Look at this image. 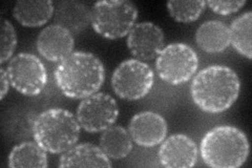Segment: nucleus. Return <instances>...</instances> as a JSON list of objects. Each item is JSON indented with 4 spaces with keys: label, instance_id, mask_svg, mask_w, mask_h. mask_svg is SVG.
Segmentation results:
<instances>
[{
    "label": "nucleus",
    "instance_id": "6",
    "mask_svg": "<svg viewBox=\"0 0 252 168\" xmlns=\"http://www.w3.org/2000/svg\"><path fill=\"white\" fill-rule=\"evenodd\" d=\"M199 67L198 54L186 43H170L156 58L159 77L171 85H179L190 80Z\"/></svg>",
    "mask_w": 252,
    "mask_h": 168
},
{
    "label": "nucleus",
    "instance_id": "22",
    "mask_svg": "<svg viewBox=\"0 0 252 168\" xmlns=\"http://www.w3.org/2000/svg\"><path fill=\"white\" fill-rule=\"evenodd\" d=\"M167 10L172 19L178 22H192L198 20L205 11L206 1L195 0V1H173L167 2Z\"/></svg>",
    "mask_w": 252,
    "mask_h": 168
},
{
    "label": "nucleus",
    "instance_id": "7",
    "mask_svg": "<svg viewBox=\"0 0 252 168\" xmlns=\"http://www.w3.org/2000/svg\"><path fill=\"white\" fill-rule=\"evenodd\" d=\"M155 82L154 70L144 61L127 59L114 70L112 87L120 98L136 101L152 91Z\"/></svg>",
    "mask_w": 252,
    "mask_h": 168
},
{
    "label": "nucleus",
    "instance_id": "1",
    "mask_svg": "<svg viewBox=\"0 0 252 168\" xmlns=\"http://www.w3.org/2000/svg\"><path fill=\"white\" fill-rule=\"evenodd\" d=\"M241 82L238 74L226 66H210L192 80V101L205 113L219 114L229 109L238 100Z\"/></svg>",
    "mask_w": 252,
    "mask_h": 168
},
{
    "label": "nucleus",
    "instance_id": "3",
    "mask_svg": "<svg viewBox=\"0 0 252 168\" xmlns=\"http://www.w3.org/2000/svg\"><path fill=\"white\" fill-rule=\"evenodd\" d=\"M249 149L245 133L235 126L220 125L204 134L200 153L209 167L238 168L246 162Z\"/></svg>",
    "mask_w": 252,
    "mask_h": 168
},
{
    "label": "nucleus",
    "instance_id": "18",
    "mask_svg": "<svg viewBox=\"0 0 252 168\" xmlns=\"http://www.w3.org/2000/svg\"><path fill=\"white\" fill-rule=\"evenodd\" d=\"M132 143L128 131L117 124L102 132L99 138L100 148L112 160H122L127 157L132 149Z\"/></svg>",
    "mask_w": 252,
    "mask_h": 168
},
{
    "label": "nucleus",
    "instance_id": "9",
    "mask_svg": "<svg viewBox=\"0 0 252 168\" xmlns=\"http://www.w3.org/2000/svg\"><path fill=\"white\" fill-rule=\"evenodd\" d=\"M119 117V107L116 100L107 94L96 93L79 103L77 121L88 133H101L115 124Z\"/></svg>",
    "mask_w": 252,
    "mask_h": 168
},
{
    "label": "nucleus",
    "instance_id": "4",
    "mask_svg": "<svg viewBox=\"0 0 252 168\" xmlns=\"http://www.w3.org/2000/svg\"><path fill=\"white\" fill-rule=\"evenodd\" d=\"M80 133L81 127L77 118L64 108H49L34 120V140L49 154L64 153L77 144Z\"/></svg>",
    "mask_w": 252,
    "mask_h": 168
},
{
    "label": "nucleus",
    "instance_id": "25",
    "mask_svg": "<svg viewBox=\"0 0 252 168\" xmlns=\"http://www.w3.org/2000/svg\"><path fill=\"white\" fill-rule=\"evenodd\" d=\"M0 81H1V92H0V99L3 100L4 97L6 96V94L9 93V89H10V80L9 77H7V73L6 69L1 67L0 68Z\"/></svg>",
    "mask_w": 252,
    "mask_h": 168
},
{
    "label": "nucleus",
    "instance_id": "8",
    "mask_svg": "<svg viewBox=\"0 0 252 168\" xmlns=\"http://www.w3.org/2000/svg\"><path fill=\"white\" fill-rule=\"evenodd\" d=\"M5 69L11 85L25 96L40 95L47 83L45 66L34 54L20 53L13 56Z\"/></svg>",
    "mask_w": 252,
    "mask_h": 168
},
{
    "label": "nucleus",
    "instance_id": "12",
    "mask_svg": "<svg viewBox=\"0 0 252 168\" xmlns=\"http://www.w3.org/2000/svg\"><path fill=\"white\" fill-rule=\"evenodd\" d=\"M128 133L133 143L142 147L159 145L166 138L167 122L155 111H142L133 116L128 123Z\"/></svg>",
    "mask_w": 252,
    "mask_h": 168
},
{
    "label": "nucleus",
    "instance_id": "13",
    "mask_svg": "<svg viewBox=\"0 0 252 168\" xmlns=\"http://www.w3.org/2000/svg\"><path fill=\"white\" fill-rule=\"evenodd\" d=\"M36 46L44 59L59 63L73 53L75 40L68 30L54 23L39 33Z\"/></svg>",
    "mask_w": 252,
    "mask_h": 168
},
{
    "label": "nucleus",
    "instance_id": "21",
    "mask_svg": "<svg viewBox=\"0 0 252 168\" xmlns=\"http://www.w3.org/2000/svg\"><path fill=\"white\" fill-rule=\"evenodd\" d=\"M35 117L36 116L30 111H22L19 109H14L7 113V117H4L3 123L7 137L20 140L28 139L33 135Z\"/></svg>",
    "mask_w": 252,
    "mask_h": 168
},
{
    "label": "nucleus",
    "instance_id": "17",
    "mask_svg": "<svg viewBox=\"0 0 252 168\" xmlns=\"http://www.w3.org/2000/svg\"><path fill=\"white\" fill-rule=\"evenodd\" d=\"M195 42L208 54L223 53L230 45L229 28L219 20L205 21L195 32Z\"/></svg>",
    "mask_w": 252,
    "mask_h": 168
},
{
    "label": "nucleus",
    "instance_id": "16",
    "mask_svg": "<svg viewBox=\"0 0 252 168\" xmlns=\"http://www.w3.org/2000/svg\"><path fill=\"white\" fill-rule=\"evenodd\" d=\"M55 13L52 0H20L13 7V16L21 26L38 28L50 21Z\"/></svg>",
    "mask_w": 252,
    "mask_h": 168
},
{
    "label": "nucleus",
    "instance_id": "15",
    "mask_svg": "<svg viewBox=\"0 0 252 168\" xmlns=\"http://www.w3.org/2000/svg\"><path fill=\"white\" fill-rule=\"evenodd\" d=\"M59 167H112V161L100 146L92 143L75 144L63 153Z\"/></svg>",
    "mask_w": 252,
    "mask_h": 168
},
{
    "label": "nucleus",
    "instance_id": "24",
    "mask_svg": "<svg viewBox=\"0 0 252 168\" xmlns=\"http://www.w3.org/2000/svg\"><path fill=\"white\" fill-rule=\"evenodd\" d=\"M246 4L245 0H230V1H224V0H209L206 1V5L215 13L219 15H230L238 12L242 6Z\"/></svg>",
    "mask_w": 252,
    "mask_h": 168
},
{
    "label": "nucleus",
    "instance_id": "5",
    "mask_svg": "<svg viewBox=\"0 0 252 168\" xmlns=\"http://www.w3.org/2000/svg\"><path fill=\"white\" fill-rule=\"evenodd\" d=\"M138 18L137 6L127 0H101L92 7L91 26L102 37L115 40L128 35Z\"/></svg>",
    "mask_w": 252,
    "mask_h": 168
},
{
    "label": "nucleus",
    "instance_id": "10",
    "mask_svg": "<svg viewBox=\"0 0 252 168\" xmlns=\"http://www.w3.org/2000/svg\"><path fill=\"white\" fill-rule=\"evenodd\" d=\"M127 47L138 60L156 59L164 49L165 35L163 30L154 22L136 23L127 35Z\"/></svg>",
    "mask_w": 252,
    "mask_h": 168
},
{
    "label": "nucleus",
    "instance_id": "23",
    "mask_svg": "<svg viewBox=\"0 0 252 168\" xmlns=\"http://www.w3.org/2000/svg\"><path fill=\"white\" fill-rule=\"evenodd\" d=\"M16 46H17V34L12 22L2 18L1 21V55L0 62L4 63L10 61L13 57Z\"/></svg>",
    "mask_w": 252,
    "mask_h": 168
},
{
    "label": "nucleus",
    "instance_id": "20",
    "mask_svg": "<svg viewBox=\"0 0 252 168\" xmlns=\"http://www.w3.org/2000/svg\"><path fill=\"white\" fill-rule=\"evenodd\" d=\"M251 27L252 13L250 11L236 17L229 27L230 44L236 52L249 60L252 59Z\"/></svg>",
    "mask_w": 252,
    "mask_h": 168
},
{
    "label": "nucleus",
    "instance_id": "11",
    "mask_svg": "<svg viewBox=\"0 0 252 168\" xmlns=\"http://www.w3.org/2000/svg\"><path fill=\"white\" fill-rule=\"evenodd\" d=\"M198 151V146L190 137L184 134H175L161 143L158 158L164 167L189 168L196 164Z\"/></svg>",
    "mask_w": 252,
    "mask_h": 168
},
{
    "label": "nucleus",
    "instance_id": "2",
    "mask_svg": "<svg viewBox=\"0 0 252 168\" xmlns=\"http://www.w3.org/2000/svg\"><path fill=\"white\" fill-rule=\"evenodd\" d=\"M60 92L70 99H84L96 94L105 80L103 62L96 55L77 51L60 61L54 71Z\"/></svg>",
    "mask_w": 252,
    "mask_h": 168
},
{
    "label": "nucleus",
    "instance_id": "19",
    "mask_svg": "<svg viewBox=\"0 0 252 168\" xmlns=\"http://www.w3.org/2000/svg\"><path fill=\"white\" fill-rule=\"evenodd\" d=\"M9 167H39L45 168L47 163L46 151L35 141H23L15 145L7 158Z\"/></svg>",
    "mask_w": 252,
    "mask_h": 168
},
{
    "label": "nucleus",
    "instance_id": "14",
    "mask_svg": "<svg viewBox=\"0 0 252 168\" xmlns=\"http://www.w3.org/2000/svg\"><path fill=\"white\" fill-rule=\"evenodd\" d=\"M92 9L75 0H65L55 6L56 25L68 30L73 35L80 34L91 25Z\"/></svg>",
    "mask_w": 252,
    "mask_h": 168
}]
</instances>
